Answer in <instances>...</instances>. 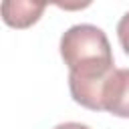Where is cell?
Listing matches in <instances>:
<instances>
[{
    "label": "cell",
    "instance_id": "cell-1",
    "mask_svg": "<svg viewBox=\"0 0 129 129\" xmlns=\"http://www.w3.org/2000/svg\"><path fill=\"white\" fill-rule=\"evenodd\" d=\"M60 56L69 69V91L75 103L103 111L101 91L115 71L107 34L95 24H75L60 36Z\"/></svg>",
    "mask_w": 129,
    "mask_h": 129
},
{
    "label": "cell",
    "instance_id": "cell-2",
    "mask_svg": "<svg viewBox=\"0 0 129 129\" xmlns=\"http://www.w3.org/2000/svg\"><path fill=\"white\" fill-rule=\"evenodd\" d=\"M103 111L129 119V69H115L101 91Z\"/></svg>",
    "mask_w": 129,
    "mask_h": 129
},
{
    "label": "cell",
    "instance_id": "cell-3",
    "mask_svg": "<svg viewBox=\"0 0 129 129\" xmlns=\"http://www.w3.org/2000/svg\"><path fill=\"white\" fill-rule=\"evenodd\" d=\"M46 6V0H2V20L10 28L24 30L40 20Z\"/></svg>",
    "mask_w": 129,
    "mask_h": 129
},
{
    "label": "cell",
    "instance_id": "cell-4",
    "mask_svg": "<svg viewBox=\"0 0 129 129\" xmlns=\"http://www.w3.org/2000/svg\"><path fill=\"white\" fill-rule=\"evenodd\" d=\"M46 2L58 6L60 10H67V12H79L93 4V0H46Z\"/></svg>",
    "mask_w": 129,
    "mask_h": 129
},
{
    "label": "cell",
    "instance_id": "cell-5",
    "mask_svg": "<svg viewBox=\"0 0 129 129\" xmlns=\"http://www.w3.org/2000/svg\"><path fill=\"white\" fill-rule=\"evenodd\" d=\"M117 38H119V44L125 50V54H129V12H125L121 16V20L117 22Z\"/></svg>",
    "mask_w": 129,
    "mask_h": 129
},
{
    "label": "cell",
    "instance_id": "cell-6",
    "mask_svg": "<svg viewBox=\"0 0 129 129\" xmlns=\"http://www.w3.org/2000/svg\"><path fill=\"white\" fill-rule=\"evenodd\" d=\"M52 129H91V127H87L83 123H77V121H67V123H58Z\"/></svg>",
    "mask_w": 129,
    "mask_h": 129
}]
</instances>
